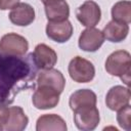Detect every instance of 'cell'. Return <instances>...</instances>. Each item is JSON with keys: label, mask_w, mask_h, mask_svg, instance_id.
I'll return each mask as SVG.
<instances>
[{"label": "cell", "mask_w": 131, "mask_h": 131, "mask_svg": "<svg viewBox=\"0 0 131 131\" xmlns=\"http://www.w3.org/2000/svg\"><path fill=\"white\" fill-rule=\"evenodd\" d=\"M36 75L37 67L32 53L23 57L8 55L0 50V101L12 103L18 92L32 86Z\"/></svg>", "instance_id": "1"}, {"label": "cell", "mask_w": 131, "mask_h": 131, "mask_svg": "<svg viewBox=\"0 0 131 131\" xmlns=\"http://www.w3.org/2000/svg\"><path fill=\"white\" fill-rule=\"evenodd\" d=\"M105 71L115 77H119L128 87L130 84L131 55L126 50H117L112 52L104 63Z\"/></svg>", "instance_id": "2"}, {"label": "cell", "mask_w": 131, "mask_h": 131, "mask_svg": "<svg viewBox=\"0 0 131 131\" xmlns=\"http://www.w3.org/2000/svg\"><path fill=\"white\" fill-rule=\"evenodd\" d=\"M69 75L77 83H88L94 79L95 68L93 63L81 56H75L69 63Z\"/></svg>", "instance_id": "3"}, {"label": "cell", "mask_w": 131, "mask_h": 131, "mask_svg": "<svg viewBox=\"0 0 131 131\" xmlns=\"http://www.w3.org/2000/svg\"><path fill=\"white\" fill-rule=\"evenodd\" d=\"M74 112V123L79 130L91 131L94 130L100 121L99 111L95 106H85L77 108Z\"/></svg>", "instance_id": "4"}, {"label": "cell", "mask_w": 131, "mask_h": 131, "mask_svg": "<svg viewBox=\"0 0 131 131\" xmlns=\"http://www.w3.org/2000/svg\"><path fill=\"white\" fill-rule=\"evenodd\" d=\"M28 49V40L16 33L5 34L0 39V50L5 54L13 56H24L27 53Z\"/></svg>", "instance_id": "5"}, {"label": "cell", "mask_w": 131, "mask_h": 131, "mask_svg": "<svg viewBox=\"0 0 131 131\" xmlns=\"http://www.w3.org/2000/svg\"><path fill=\"white\" fill-rule=\"evenodd\" d=\"M59 95L55 89L48 86H37L33 96V105L38 110H49L55 107L59 102Z\"/></svg>", "instance_id": "6"}, {"label": "cell", "mask_w": 131, "mask_h": 131, "mask_svg": "<svg viewBox=\"0 0 131 131\" xmlns=\"http://www.w3.org/2000/svg\"><path fill=\"white\" fill-rule=\"evenodd\" d=\"M76 16L77 19L82 24V26L91 28L95 27L100 21L101 10L96 2L87 0L77 8Z\"/></svg>", "instance_id": "7"}, {"label": "cell", "mask_w": 131, "mask_h": 131, "mask_svg": "<svg viewBox=\"0 0 131 131\" xmlns=\"http://www.w3.org/2000/svg\"><path fill=\"white\" fill-rule=\"evenodd\" d=\"M103 42L104 36L102 34V31L91 27L82 31L78 40V45L83 51L95 52L101 47Z\"/></svg>", "instance_id": "8"}, {"label": "cell", "mask_w": 131, "mask_h": 131, "mask_svg": "<svg viewBox=\"0 0 131 131\" xmlns=\"http://www.w3.org/2000/svg\"><path fill=\"white\" fill-rule=\"evenodd\" d=\"M47 37L57 43H64L69 41L73 35V25L69 19L61 21H48L46 25Z\"/></svg>", "instance_id": "9"}, {"label": "cell", "mask_w": 131, "mask_h": 131, "mask_svg": "<svg viewBox=\"0 0 131 131\" xmlns=\"http://www.w3.org/2000/svg\"><path fill=\"white\" fill-rule=\"evenodd\" d=\"M131 98L129 87L116 85L112 87L105 96V104L111 111H119L129 104Z\"/></svg>", "instance_id": "10"}, {"label": "cell", "mask_w": 131, "mask_h": 131, "mask_svg": "<svg viewBox=\"0 0 131 131\" xmlns=\"http://www.w3.org/2000/svg\"><path fill=\"white\" fill-rule=\"evenodd\" d=\"M33 54L34 62L39 70H47L53 68L57 62L56 52L44 43L36 45Z\"/></svg>", "instance_id": "11"}, {"label": "cell", "mask_w": 131, "mask_h": 131, "mask_svg": "<svg viewBox=\"0 0 131 131\" xmlns=\"http://www.w3.org/2000/svg\"><path fill=\"white\" fill-rule=\"evenodd\" d=\"M37 86H48L61 93L66 86V79L62 73L56 69L41 70L37 75Z\"/></svg>", "instance_id": "12"}, {"label": "cell", "mask_w": 131, "mask_h": 131, "mask_svg": "<svg viewBox=\"0 0 131 131\" xmlns=\"http://www.w3.org/2000/svg\"><path fill=\"white\" fill-rule=\"evenodd\" d=\"M9 20L19 27H27L35 20V9L29 3L18 2L9 12Z\"/></svg>", "instance_id": "13"}, {"label": "cell", "mask_w": 131, "mask_h": 131, "mask_svg": "<svg viewBox=\"0 0 131 131\" xmlns=\"http://www.w3.org/2000/svg\"><path fill=\"white\" fill-rule=\"evenodd\" d=\"M48 21H61L70 16V6L66 0H54L44 5Z\"/></svg>", "instance_id": "14"}, {"label": "cell", "mask_w": 131, "mask_h": 131, "mask_svg": "<svg viewBox=\"0 0 131 131\" xmlns=\"http://www.w3.org/2000/svg\"><path fill=\"white\" fill-rule=\"evenodd\" d=\"M96 102L97 96L90 89H79L73 92L69 98V105L72 111L85 106H95Z\"/></svg>", "instance_id": "15"}, {"label": "cell", "mask_w": 131, "mask_h": 131, "mask_svg": "<svg viewBox=\"0 0 131 131\" xmlns=\"http://www.w3.org/2000/svg\"><path fill=\"white\" fill-rule=\"evenodd\" d=\"M29 118L25 114L20 106H10L6 124L4 125V131H23L27 128Z\"/></svg>", "instance_id": "16"}, {"label": "cell", "mask_w": 131, "mask_h": 131, "mask_svg": "<svg viewBox=\"0 0 131 131\" xmlns=\"http://www.w3.org/2000/svg\"><path fill=\"white\" fill-rule=\"evenodd\" d=\"M129 33V26L124 23H119L116 20L108 21L102 30L104 39L110 42L119 43L124 41Z\"/></svg>", "instance_id": "17"}, {"label": "cell", "mask_w": 131, "mask_h": 131, "mask_svg": "<svg viewBox=\"0 0 131 131\" xmlns=\"http://www.w3.org/2000/svg\"><path fill=\"white\" fill-rule=\"evenodd\" d=\"M68 129L66 121L56 114H45L38 118L36 122L37 131H66Z\"/></svg>", "instance_id": "18"}, {"label": "cell", "mask_w": 131, "mask_h": 131, "mask_svg": "<svg viewBox=\"0 0 131 131\" xmlns=\"http://www.w3.org/2000/svg\"><path fill=\"white\" fill-rule=\"evenodd\" d=\"M113 20L129 25L131 21V2L129 0H122L115 3L112 7Z\"/></svg>", "instance_id": "19"}, {"label": "cell", "mask_w": 131, "mask_h": 131, "mask_svg": "<svg viewBox=\"0 0 131 131\" xmlns=\"http://www.w3.org/2000/svg\"><path fill=\"white\" fill-rule=\"evenodd\" d=\"M117 122L121 128L126 131L131 130V106L127 104L126 106L122 107L121 110L117 111Z\"/></svg>", "instance_id": "20"}, {"label": "cell", "mask_w": 131, "mask_h": 131, "mask_svg": "<svg viewBox=\"0 0 131 131\" xmlns=\"http://www.w3.org/2000/svg\"><path fill=\"white\" fill-rule=\"evenodd\" d=\"M8 114H9V107L7 106V104L0 101V131L4 129V125L6 124L8 119Z\"/></svg>", "instance_id": "21"}, {"label": "cell", "mask_w": 131, "mask_h": 131, "mask_svg": "<svg viewBox=\"0 0 131 131\" xmlns=\"http://www.w3.org/2000/svg\"><path fill=\"white\" fill-rule=\"evenodd\" d=\"M18 2H19V0H0V9L1 10L11 9Z\"/></svg>", "instance_id": "22"}, {"label": "cell", "mask_w": 131, "mask_h": 131, "mask_svg": "<svg viewBox=\"0 0 131 131\" xmlns=\"http://www.w3.org/2000/svg\"><path fill=\"white\" fill-rule=\"evenodd\" d=\"M52 1H54V0H41V2L45 5V4H47V3H49V2H52Z\"/></svg>", "instance_id": "23"}]
</instances>
